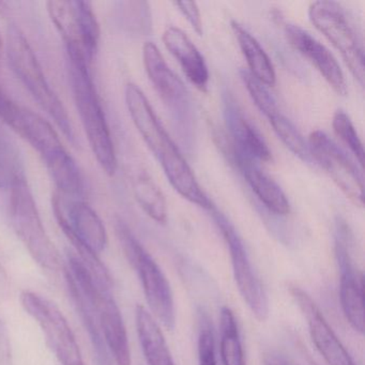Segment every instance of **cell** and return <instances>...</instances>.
<instances>
[{
    "label": "cell",
    "instance_id": "8fae6325",
    "mask_svg": "<svg viewBox=\"0 0 365 365\" xmlns=\"http://www.w3.org/2000/svg\"><path fill=\"white\" fill-rule=\"evenodd\" d=\"M211 211L213 219L230 249L232 271L239 292L255 317L259 322H264L269 316L268 297L264 286L254 272L245 245L227 217L215 208Z\"/></svg>",
    "mask_w": 365,
    "mask_h": 365
},
{
    "label": "cell",
    "instance_id": "836d02e7",
    "mask_svg": "<svg viewBox=\"0 0 365 365\" xmlns=\"http://www.w3.org/2000/svg\"><path fill=\"white\" fill-rule=\"evenodd\" d=\"M3 38H1V34H0V57H1V53H3Z\"/></svg>",
    "mask_w": 365,
    "mask_h": 365
},
{
    "label": "cell",
    "instance_id": "cb8c5ba5",
    "mask_svg": "<svg viewBox=\"0 0 365 365\" xmlns=\"http://www.w3.org/2000/svg\"><path fill=\"white\" fill-rule=\"evenodd\" d=\"M25 177L20 148L9 132L0 125V189L10 190L16 181Z\"/></svg>",
    "mask_w": 365,
    "mask_h": 365
},
{
    "label": "cell",
    "instance_id": "6da1fadb",
    "mask_svg": "<svg viewBox=\"0 0 365 365\" xmlns=\"http://www.w3.org/2000/svg\"><path fill=\"white\" fill-rule=\"evenodd\" d=\"M125 100L128 112L138 133L161 164L164 174L175 191L192 204L206 210H212L215 208L212 202L198 185L187 160L164 129L140 87L133 83L127 84Z\"/></svg>",
    "mask_w": 365,
    "mask_h": 365
},
{
    "label": "cell",
    "instance_id": "9a60e30c",
    "mask_svg": "<svg viewBox=\"0 0 365 365\" xmlns=\"http://www.w3.org/2000/svg\"><path fill=\"white\" fill-rule=\"evenodd\" d=\"M283 31L288 43L317 69L333 91L339 96L347 95L345 76L332 53L298 25L284 23Z\"/></svg>",
    "mask_w": 365,
    "mask_h": 365
},
{
    "label": "cell",
    "instance_id": "d6a6232c",
    "mask_svg": "<svg viewBox=\"0 0 365 365\" xmlns=\"http://www.w3.org/2000/svg\"><path fill=\"white\" fill-rule=\"evenodd\" d=\"M10 284L9 277H8L6 269L0 262V294H6L9 292Z\"/></svg>",
    "mask_w": 365,
    "mask_h": 365
},
{
    "label": "cell",
    "instance_id": "e0dca14e",
    "mask_svg": "<svg viewBox=\"0 0 365 365\" xmlns=\"http://www.w3.org/2000/svg\"><path fill=\"white\" fill-rule=\"evenodd\" d=\"M164 46L177 59L187 80L198 89L206 93L209 84V70L204 56L187 34L177 27L170 26L163 33Z\"/></svg>",
    "mask_w": 365,
    "mask_h": 365
},
{
    "label": "cell",
    "instance_id": "1f68e13d",
    "mask_svg": "<svg viewBox=\"0 0 365 365\" xmlns=\"http://www.w3.org/2000/svg\"><path fill=\"white\" fill-rule=\"evenodd\" d=\"M262 365H292L285 356L282 354H277V352H270V354H266L262 360Z\"/></svg>",
    "mask_w": 365,
    "mask_h": 365
},
{
    "label": "cell",
    "instance_id": "f546056e",
    "mask_svg": "<svg viewBox=\"0 0 365 365\" xmlns=\"http://www.w3.org/2000/svg\"><path fill=\"white\" fill-rule=\"evenodd\" d=\"M174 5L178 8L179 11L187 19V22L191 24L198 36L202 35V22L200 11L198 9L197 4L194 1H176Z\"/></svg>",
    "mask_w": 365,
    "mask_h": 365
},
{
    "label": "cell",
    "instance_id": "4fadbf2b",
    "mask_svg": "<svg viewBox=\"0 0 365 365\" xmlns=\"http://www.w3.org/2000/svg\"><path fill=\"white\" fill-rule=\"evenodd\" d=\"M240 76L245 88L249 91L250 97L253 100L256 108L268 119L277 138L294 155L300 158L302 161L312 163L313 160L309 153V144L294 123L282 113L268 88L255 80L247 70H241Z\"/></svg>",
    "mask_w": 365,
    "mask_h": 365
},
{
    "label": "cell",
    "instance_id": "484cf974",
    "mask_svg": "<svg viewBox=\"0 0 365 365\" xmlns=\"http://www.w3.org/2000/svg\"><path fill=\"white\" fill-rule=\"evenodd\" d=\"M221 358L223 365H245L236 317L230 307L221 311Z\"/></svg>",
    "mask_w": 365,
    "mask_h": 365
},
{
    "label": "cell",
    "instance_id": "7402d4cb",
    "mask_svg": "<svg viewBox=\"0 0 365 365\" xmlns=\"http://www.w3.org/2000/svg\"><path fill=\"white\" fill-rule=\"evenodd\" d=\"M43 162L56 185V192L67 197L80 200L84 194V179L80 168L67 149L57 151Z\"/></svg>",
    "mask_w": 365,
    "mask_h": 365
},
{
    "label": "cell",
    "instance_id": "d4e9b609",
    "mask_svg": "<svg viewBox=\"0 0 365 365\" xmlns=\"http://www.w3.org/2000/svg\"><path fill=\"white\" fill-rule=\"evenodd\" d=\"M133 192L140 208L153 221L165 224L168 221V206L161 190L148 175L140 174L133 180Z\"/></svg>",
    "mask_w": 365,
    "mask_h": 365
},
{
    "label": "cell",
    "instance_id": "4316f807",
    "mask_svg": "<svg viewBox=\"0 0 365 365\" xmlns=\"http://www.w3.org/2000/svg\"><path fill=\"white\" fill-rule=\"evenodd\" d=\"M78 16V29H80L81 40L83 50L89 63H93L97 54L100 42V25L97 20L93 4L91 1L76 0L73 1Z\"/></svg>",
    "mask_w": 365,
    "mask_h": 365
},
{
    "label": "cell",
    "instance_id": "ac0fdd59",
    "mask_svg": "<svg viewBox=\"0 0 365 365\" xmlns=\"http://www.w3.org/2000/svg\"><path fill=\"white\" fill-rule=\"evenodd\" d=\"M225 115L226 125L232 136V148L255 161H270L272 155L268 145L251 121L239 110L236 102L228 100Z\"/></svg>",
    "mask_w": 365,
    "mask_h": 365
},
{
    "label": "cell",
    "instance_id": "277c9868",
    "mask_svg": "<svg viewBox=\"0 0 365 365\" xmlns=\"http://www.w3.org/2000/svg\"><path fill=\"white\" fill-rule=\"evenodd\" d=\"M6 52L12 71L42 110L50 115L57 127L68 140L74 142L71 118L54 89L51 87L46 73L23 31L16 25H10L6 36Z\"/></svg>",
    "mask_w": 365,
    "mask_h": 365
},
{
    "label": "cell",
    "instance_id": "52a82bcc",
    "mask_svg": "<svg viewBox=\"0 0 365 365\" xmlns=\"http://www.w3.org/2000/svg\"><path fill=\"white\" fill-rule=\"evenodd\" d=\"M312 24L341 53L350 73L364 86V46L354 21L339 3L320 0L311 4Z\"/></svg>",
    "mask_w": 365,
    "mask_h": 365
},
{
    "label": "cell",
    "instance_id": "d6986e66",
    "mask_svg": "<svg viewBox=\"0 0 365 365\" xmlns=\"http://www.w3.org/2000/svg\"><path fill=\"white\" fill-rule=\"evenodd\" d=\"M10 128L26 140L42 160L65 148L51 123L29 108L21 106Z\"/></svg>",
    "mask_w": 365,
    "mask_h": 365
},
{
    "label": "cell",
    "instance_id": "f1b7e54d",
    "mask_svg": "<svg viewBox=\"0 0 365 365\" xmlns=\"http://www.w3.org/2000/svg\"><path fill=\"white\" fill-rule=\"evenodd\" d=\"M208 322L202 320L198 335V365H217L215 335Z\"/></svg>",
    "mask_w": 365,
    "mask_h": 365
},
{
    "label": "cell",
    "instance_id": "4dcf8cb0",
    "mask_svg": "<svg viewBox=\"0 0 365 365\" xmlns=\"http://www.w3.org/2000/svg\"><path fill=\"white\" fill-rule=\"evenodd\" d=\"M0 365H14L9 336L1 319H0Z\"/></svg>",
    "mask_w": 365,
    "mask_h": 365
},
{
    "label": "cell",
    "instance_id": "3957f363",
    "mask_svg": "<svg viewBox=\"0 0 365 365\" xmlns=\"http://www.w3.org/2000/svg\"><path fill=\"white\" fill-rule=\"evenodd\" d=\"M70 83L74 104L98 164L108 176H114L117 158L106 113L91 78V63L80 52H67Z\"/></svg>",
    "mask_w": 365,
    "mask_h": 365
},
{
    "label": "cell",
    "instance_id": "8992f818",
    "mask_svg": "<svg viewBox=\"0 0 365 365\" xmlns=\"http://www.w3.org/2000/svg\"><path fill=\"white\" fill-rule=\"evenodd\" d=\"M9 192L10 219L14 232L42 269L51 272L58 271L61 255L44 228L26 177L16 181Z\"/></svg>",
    "mask_w": 365,
    "mask_h": 365
},
{
    "label": "cell",
    "instance_id": "ffe728a7",
    "mask_svg": "<svg viewBox=\"0 0 365 365\" xmlns=\"http://www.w3.org/2000/svg\"><path fill=\"white\" fill-rule=\"evenodd\" d=\"M135 322L138 339L148 365H176L159 324L143 305L136 307Z\"/></svg>",
    "mask_w": 365,
    "mask_h": 365
},
{
    "label": "cell",
    "instance_id": "2e32d148",
    "mask_svg": "<svg viewBox=\"0 0 365 365\" xmlns=\"http://www.w3.org/2000/svg\"><path fill=\"white\" fill-rule=\"evenodd\" d=\"M230 153L235 165L262 204L274 215H288L290 206L285 193L281 187L259 168L257 161L242 155L234 148L230 149Z\"/></svg>",
    "mask_w": 365,
    "mask_h": 365
},
{
    "label": "cell",
    "instance_id": "7a4b0ae2",
    "mask_svg": "<svg viewBox=\"0 0 365 365\" xmlns=\"http://www.w3.org/2000/svg\"><path fill=\"white\" fill-rule=\"evenodd\" d=\"M52 205L58 225L76 249L74 253L100 285L113 289L112 277L99 257L108 241L101 217L87 202L58 192L53 195Z\"/></svg>",
    "mask_w": 365,
    "mask_h": 365
},
{
    "label": "cell",
    "instance_id": "7c38bea8",
    "mask_svg": "<svg viewBox=\"0 0 365 365\" xmlns=\"http://www.w3.org/2000/svg\"><path fill=\"white\" fill-rule=\"evenodd\" d=\"M335 256L341 272L339 298L346 319L354 331L364 332V286L363 275L351 256V234L346 222H336L334 236Z\"/></svg>",
    "mask_w": 365,
    "mask_h": 365
},
{
    "label": "cell",
    "instance_id": "5b68a950",
    "mask_svg": "<svg viewBox=\"0 0 365 365\" xmlns=\"http://www.w3.org/2000/svg\"><path fill=\"white\" fill-rule=\"evenodd\" d=\"M115 230L125 255L140 277L145 298L153 316L166 329L173 330L176 324L174 297L163 271L125 222L118 220L115 224Z\"/></svg>",
    "mask_w": 365,
    "mask_h": 365
},
{
    "label": "cell",
    "instance_id": "ba28073f",
    "mask_svg": "<svg viewBox=\"0 0 365 365\" xmlns=\"http://www.w3.org/2000/svg\"><path fill=\"white\" fill-rule=\"evenodd\" d=\"M21 304L39 324L48 347L61 365H84L76 335L58 307L38 292L24 290Z\"/></svg>",
    "mask_w": 365,
    "mask_h": 365
},
{
    "label": "cell",
    "instance_id": "603a6c76",
    "mask_svg": "<svg viewBox=\"0 0 365 365\" xmlns=\"http://www.w3.org/2000/svg\"><path fill=\"white\" fill-rule=\"evenodd\" d=\"M46 9H48L51 21L65 42L67 52L68 51H76V52L82 53L86 57L84 50H83L78 16H76L73 1L51 0L46 3Z\"/></svg>",
    "mask_w": 365,
    "mask_h": 365
},
{
    "label": "cell",
    "instance_id": "30bf717a",
    "mask_svg": "<svg viewBox=\"0 0 365 365\" xmlns=\"http://www.w3.org/2000/svg\"><path fill=\"white\" fill-rule=\"evenodd\" d=\"M307 144L313 162L326 170L341 191L356 206L362 207L364 200L363 168L320 130L309 134Z\"/></svg>",
    "mask_w": 365,
    "mask_h": 365
},
{
    "label": "cell",
    "instance_id": "83f0119b",
    "mask_svg": "<svg viewBox=\"0 0 365 365\" xmlns=\"http://www.w3.org/2000/svg\"><path fill=\"white\" fill-rule=\"evenodd\" d=\"M332 127L335 135L349 149L350 153L354 155L356 163L363 168L364 149L349 116L344 110H336L333 115Z\"/></svg>",
    "mask_w": 365,
    "mask_h": 365
},
{
    "label": "cell",
    "instance_id": "5bb4252c",
    "mask_svg": "<svg viewBox=\"0 0 365 365\" xmlns=\"http://www.w3.org/2000/svg\"><path fill=\"white\" fill-rule=\"evenodd\" d=\"M290 292L307 318L313 343L327 364L356 365L311 296L298 286H292Z\"/></svg>",
    "mask_w": 365,
    "mask_h": 365
},
{
    "label": "cell",
    "instance_id": "9c48e42d",
    "mask_svg": "<svg viewBox=\"0 0 365 365\" xmlns=\"http://www.w3.org/2000/svg\"><path fill=\"white\" fill-rule=\"evenodd\" d=\"M145 70L159 97L170 110V116L185 138H191L193 113L187 87L178 76L168 67L163 55L153 42L143 48Z\"/></svg>",
    "mask_w": 365,
    "mask_h": 365
},
{
    "label": "cell",
    "instance_id": "44dd1931",
    "mask_svg": "<svg viewBox=\"0 0 365 365\" xmlns=\"http://www.w3.org/2000/svg\"><path fill=\"white\" fill-rule=\"evenodd\" d=\"M235 37L240 46L243 56L249 66V73L266 87L274 86L277 83L274 66L266 51L260 46L256 38L237 21L230 23Z\"/></svg>",
    "mask_w": 365,
    "mask_h": 365
}]
</instances>
